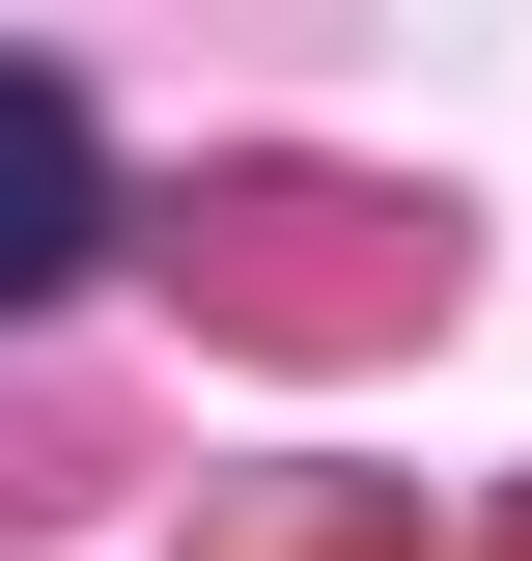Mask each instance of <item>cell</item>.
I'll use <instances>...</instances> for the list:
<instances>
[{"mask_svg": "<svg viewBox=\"0 0 532 561\" xmlns=\"http://www.w3.org/2000/svg\"><path fill=\"white\" fill-rule=\"evenodd\" d=\"M84 253H113V140H84L28 57H0V309H57Z\"/></svg>", "mask_w": 532, "mask_h": 561, "instance_id": "obj_1", "label": "cell"}]
</instances>
